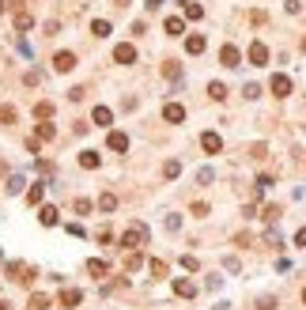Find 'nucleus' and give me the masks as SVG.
<instances>
[{"mask_svg": "<svg viewBox=\"0 0 306 310\" xmlns=\"http://www.w3.org/2000/svg\"><path fill=\"white\" fill-rule=\"evenodd\" d=\"M8 276H12L15 284H23V287H31V284H34V276H38V269H31V265H23V261H8Z\"/></svg>", "mask_w": 306, "mask_h": 310, "instance_id": "f257e3e1", "label": "nucleus"}, {"mask_svg": "<svg viewBox=\"0 0 306 310\" xmlns=\"http://www.w3.org/2000/svg\"><path fill=\"white\" fill-rule=\"evenodd\" d=\"M144 242H148V227L144 224H132L125 235H121V246H125V250H140Z\"/></svg>", "mask_w": 306, "mask_h": 310, "instance_id": "f03ea898", "label": "nucleus"}, {"mask_svg": "<svg viewBox=\"0 0 306 310\" xmlns=\"http://www.w3.org/2000/svg\"><path fill=\"white\" fill-rule=\"evenodd\" d=\"M219 64H223V69H238V64H242L238 46H223V50H219Z\"/></svg>", "mask_w": 306, "mask_h": 310, "instance_id": "7ed1b4c3", "label": "nucleus"}, {"mask_svg": "<svg viewBox=\"0 0 306 310\" xmlns=\"http://www.w3.org/2000/svg\"><path fill=\"white\" fill-rule=\"evenodd\" d=\"M269 87H272V95H276V99H288V95H291V76H284V72H276Z\"/></svg>", "mask_w": 306, "mask_h": 310, "instance_id": "20e7f679", "label": "nucleus"}, {"mask_svg": "<svg viewBox=\"0 0 306 310\" xmlns=\"http://www.w3.org/2000/svg\"><path fill=\"white\" fill-rule=\"evenodd\" d=\"M113 61H117V64H136V46H132V42H121L117 50H113Z\"/></svg>", "mask_w": 306, "mask_h": 310, "instance_id": "39448f33", "label": "nucleus"}, {"mask_svg": "<svg viewBox=\"0 0 306 310\" xmlns=\"http://www.w3.org/2000/svg\"><path fill=\"white\" fill-rule=\"evenodd\" d=\"M53 69H57V72H72V69H76V53L61 50V53L53 57Z\"/></svg>", "mask_w": 306, "mask_h": 310, "instance_id": "423d86ee", "label": "nucleus"}, {"mask_svg": "<svg viewBox=\"0 0 306 310\" xmlns=\"http://www.w3.org/2000/svg\"><path fill=\"white\" fill-rule=\"evenodd\" d=\"M162 118H167L170 125L185 121V106H178V102H167V106H162Z\"/></svg>", "mask_w": 306, "mask_h": 310, "instance_id": "0eeeda50", "label": "nucleus"}, {"mask_svg": "<svg viewBox=\"0 0 306 310\" xmlns=\"http://www.w3.org/2000/svg\"><path fill=\"white\" fill-rule=\"evenodd\" d=\"M200 148H204L208 155H216L219 148H223V137H219V132H204V137H200Z\"/></svg>", "mask_w": 306, "mask_h": 310, "instance_id": "6e6552de", "label": "nucleus"}, {"mask_svg": "<svg viewBox=\"0 0 306 310\" xmlns=\"http://www.w3.org/2000/svg\"><path fill=\"white\" fill-rule=\"evenodd\" d=\"M174 295L193 299V295H197V284H193V280H185V276H178V280H174Z\"/></svg>", "mask_w": 306, "mask_h": 310, "instance_id": "1a4fd4ad", "label": "nucleus"}, {"mask_svg": "<svg viewBox=\"0 0 306 310\" xmlns=\"http://www.w3.org/2000/svg\"><path fill=\"white\" fill-rule=\"evenodd\" d=\"M250 64H269V46H265V42L250 46Z\"/></svg>", "mask_w": 306, "mask_h": 310, "instance_id": "9d476101", "label": "nucleus"}, {"mask_svg": "<svg viewBox=\"0 0 306 310\" xmlns=\"http://www.w3.org/2000/svg\"><path fill=\"white\" fill-rule=\"evenodd\" d=\"M83 303V292H80V287H64V292H61V306H80Z\"/></svg>", "mask_w": 306, "mask_h": 310, "instance_id": "9b49d317", "label": "nucleus"}, {"mask_svg": "<svg viewBox=\"0 0 306 310\" xmlns=\"http://www.w3.org/2000/svg\"><path fill=\"white\" fill-rule=\"evenodd\" d=\"M99 163H102V155H99V151H91V148H87V151H80V167H83V170H99Z\"/></svg>", "mask_w": 306, "mask_h": 310, "instance_id": "f8f14e48", "label": "nucleus"}, {"mask_svg": "<svg viewBox=\"0 0 306 310\" xmlns=\"http://www.w3.org/2000/svg\"><path fill=\"white\" fill-rule=\"evenodd\" d=\"M140 265H144V254L140 250H125V273H136Z\"/></svg>", "mask_w": 306, "mask_h": 310, "instance_id": "ddd939ff", "label": "nucleus"}, {"mask_svg": "<svg viewBox=\"0 0 306 310\" xmlns=\"http://www.w3.org/2000/svg\"><path fill=\"white\" fill-rule=\"evenodd\" d=\"M204 46H208V42H204V34H189V38H185V53H193V57H197V53H204Z\"/></svg>", "mask_w": 306, "mask_h": 310, "instance_id": "4468645a", "label": "nucleus"}, {"mask_svg": "<svg viewBox=\"0 0 306 310\" xmlns=\"http://www.w3.org/2000/svg\"><path fill=\"white\" fill-rule=\"evenodd\" d=\"M106 144H110V151H129V137L125 132H110Z\"/></svg>", "mask_w": 306, "mask_h": 310, "instance_id": "2eb2a0df", "label": "nucleus"}, {"mask_svg": "<svg viewBox=\"0 0 306 310\" xmlns=\"http://www.w3.org/2000/svg\"><path fill=\"white\" fill-rule=\"evenodd\" d=\"M87 273L102 280V276H110V265H106V261H99V257H91V261H87Z\"/></svg>", "mask_w": 306, "mask_h": 310, "instance_id": "dca6fc26", "label": "nucleus"}, {"mask_svg": "<svg viewBox=\"0 0 306 310\" xmlns=\"http://www.w3.org/2000/svg\"><path fill=\"white\" fill-rule=\"evenodd\" d=\"M162 27H167V34H170V38H178L181 31H185V19H178V15H170V19H167V23H162Z\"/></svg>", "mask_w": 306, "mask_h": 310, "instance_id": "f3484780", "label": "nucleus"}, {"mask_svg": "<svg viewBox=\"0 0 306 310\" xmlns=\"http://www.w3.org/2000/svg\"><path fill=\"white\" fill-rule=\"evenodd\" d=\"M91 118H95V125H110L113 121V110H110V106H95Z\"/></svg>", "mask_w": 306, "mask_h": 310, "instance_id": "a211bd4d", "label": "nucleus"}, {"mask_svg": "<svg viewBox=\"0 0 306 310\" xmlns=\"http://www.w3.org/2000/svg\"><path fill=\"white\" fill-rule=\"evenodd\" d=\"M31 12H23V8H15V31H31Z\"/></svg>", "mask_w": 306, "mask_h": 310, "instance_id": "6ab92c4d", "label": "nucleus"}, {"mask_svg": "<svg viewBox=\"0 0 306 310\" xmlns=\"http://www.w3.org/2000/svg\"><path fill=\"white\" fill-rule=\"evenodd\" d=\"M38 219H42V227H57V208L53 205H42V216H38Z\"/></svg>", "mask_w": 306, "mask_h": 310, "instance_id": "aec40b11", "label": "nucleus"}, {"mask_svg": "<svg viewBox=\"0 0 306 310\" xmlns=\"http://www.w3.org/2000/svg\"><path fill=\"white\" fill-rule=\"evenodd\" d=\"M34 118L38 121H50L53 118V102H34Z\"/></svg>", "mask_w": 306, "mask_h": 310, "instance_id": "412c9836", "label": "nucleus"}, {"mask_svg": "<svg viewBox=\"0 0 306 310\" xmlns=\"http://www.w3.org/2000/svg\"><path fill=\"white\" fill-rule=\"evenodd\" d=\"M53 303H50V295H42V292H34L31 295V310H50Z\"/></svg>", "mask_w": 306, "mask_h": 310, "instance_id": "4be33fe9", "label": "nucleus"}, {"mask_svg": "<svg viewBox=\"0 0 306 310\" xmlns=\"http://www.w3.org/2000/svg\"><path fill=\"white\" fill-rule=\"evenodd\" d=\"M162 76H167V80H178V76H181V64H178V61H162Z\"/></svg>", "mask_w": 306, "mask_h": 310, "instance_id": "5701e85b", "label": "nucleus"}, {"mask_svg": "<svg viewBox=\"0 0 306 310\" xmlns=\"http://www.w3.org/2000/svg\"><path fill=\"white\" fill-rule=\"evenodd\" d=\"M42 193H45V182H34V186L27 189V201H31V205H38V201H42Z\"/></svg>", "mask_w": 306, "mask_h": 310, "instance_id": "b1692460", "label": "nucleus"}, {"mask_svg": "<svg viewBox=\"0 0 306 310\" xmlns=\"http://www.w3.org/2000/svg\"><path fill=\"white\" fill-rule=\"evenodd\" d=\"M162 174H167V178H178V174H181V163H178V159H167V163H162Z\"/></svg>", "mask_w": 306, "mask_h": 310, "instance_id": "393cba45", "label": "nucleus"}, {"mask_svg": "<svg viewBox=\"0 0 306 310\" xmlns=\"http://www.w3.org/2000/svg\"><path fill=\"white\" fill-rule=\"evenodd\" d=\"M99 208H102V212H113V208H117V197H113V193H102V197H99Z\"/></svg>", "mask_w": 306, "mask_h": 310, "instance_id": "a878e982", "label": "nucleus"}, {"mask_svg": "<svg viewBox=\"0 0 306 310\" xmlns=\"http://www.w3.org/2000/svg\"><path fill=\"white\" fill-rule=\"evenodd\" d=\"M0 125H15V106H0Z\"/></svg>", "mask_w": 306, "mask_h": 310, "instance_id": "bb28decb", "label": "nucleus"}, {"mask_svg": "<svg viewBox=\"0 0 306 310\" xmlns=\"http://www.w3.org/2000/svg\"><path fill=\"white\" fill-rule=\"evenodd\" d=\"M91 34L106 38V34H110V23H106V19H95V23H91Z\"/></svg>", "mask_w": 306, "mask_h": 310, "instance_id": "cd10ccee", "label": "nucleus"}, {"mask_svg": "<svg viewBox=\"0 0 306 310\" xmlns=\"http://www.w3.org/2000/svg\"><path fill=\"white\" fill-rule=\"evenodd\" d=\"M208 95H212L216 102H223V99H227V87H223V83H208Z\"/></svg>", "mask_w": 306, "mask_h": 310, "instance_id": "c85d7f7f", "label": "nucleus"}, {"mask_svg": "<svg viewBox=\"0 0 306 310\" xmlns=\"http://www.w3.org/2000/svg\"><path fill=\"white\" fill-rule=\"evenodd\" d=\"M148 269H151V276H167V273H170V269H167V261H159V257H155V261H151V265H148Z\"/></svg>", "mask_w": 306, "mask_h": 310, "instance_id": "c756f323", "label": "nucleus"}, {"mask_svg": "<svg viewBox=\"0 0 306 310\" xmlns=\"http://www.w3.org/2000/svg\"><path fill=\"white\" fill-rule=\"evenodd\" d=\"M200 15H204V8H200V4H193V0H189V4H185V19H200Z\"/></svg>", "mask_w": 306, "mask_h": 310, "instance_id": "7c9ffc66", "label": "nucleus"}, {"mask_svg": "<svg viewBox=\"0 0 306 310\" xmlns=\"http://www.w3.org/2000/svg\"><path fill=\"white\" fill-rule=\"evenodd\" d=\"M53 137H57L53 125H42V121H38V140H53Z\"/></svg>", "mask_w": 306, "mask_h": 310, "instance_id": "2f4dec72", "label": "nucleus"}, {"mask_svg": "<svg viewBox=\"0 0 306 310\" xmlns=\"http://www.w3.org/2000/svg\"><path fill=\"white\" fill-rule=\"evenodd\" d=\"M265 189H272V174H261V178H257V197H261Z\"/></svg>", "mask_w": 306, "mask_h": 310, "instance_id": "473e14b6", "label": "nucleus"}, {"mask_svg": "<svg viewBox=\"0 0 306 310\" xmlns=\"http://www.w3.org/2000/svg\"><path fill=\"white\" fill-rule=\"evenodd\" d=\"M72 208H76V216H87V212H91V201H87V197H80Z\"/></svg>", "mask_w": 306, "mask_h": 310, "instance_id": "72a5a7b5", "label": "nucleus"}, {"mask_svg": "<svg viewBox=\"0 0 306 310\" xmlns=\"http://www.w3.org/2000/svg\"><path fill=\"white\" fill-rule=\"evenodd\" d=\"M212 178H216V174H212V167H200V170H197V182H200V186H208Z\"/></svg>", "mask_w": 306, "mask_h": 310, "instance_id": "f704fd0d", "label": "nucleus"}, {"mask_svg": "<svg viewBox=\"0 0 306 310\" xmlns=\"http://www.w3.org/2000/svg\"><path fill=\"white\" fill-rule=\"evenodd\" d=\"M276 219H280V205H269L265 208V224H276Z\"/></svg>", "mask_w": 306, "mask_h": 310, "instance_id": "c9c22d12", "label": "nucleus"}, {"mask_svg": "<svg viewBox=\"0 0 306 310\" xmlns=\"http://www.w3.org/2000/svg\"><path fill=\"white\" fill-rule=\"evenodd\" d=\"M250 242H253L250 231H238V235H234V246H250Z\"/></svg>", "mask_w": 306, "mask_h": 310, "instance_id": "e433bc0d", "label": "nucleus"}, {"mask_svg": "<svg viewBox=\"0 0 306 310\" xmlns=\"http://www.w3.org/2000/svg\"><path fill=\"white\" fill-rule=\"evenodd\" d=\"M181 265H185V269H189V273H197V269H200V261H197L193 254H185V257H181Z\"/></svg>", "mask_w": 306, "mask_h": 310, "instance_id": "4c0bfd02", "label": "nucleus"}, {"mask_svg": "<svg viewBox=\"0 0 306 310\" xmlns=\"http://www.w3.org/2000/svg\"><path fill=\"white\" fill-rule=\"evenodd\" d=\"M250 155H253V159H265V155H269V148H265V144H253Z\"/></svg>", "mask_w": 306, "mask_h": 310, "instance_id": "58836bf2", "label": "nucleus"}, {"mask_svg": "<svg viewBox=\"0 0 306 310\" xmlns=\"http://www.w3.org/2000/svg\"><path fill=\"white\" fill-rule=\"evenodd\" d=\"M23 189V178H19V174H12V182H8V193H19Z\"/></svg>", "mask_w": 306, "mask_h": 310, "instance_id": "ea45409f", "label": "nucleus"}, {"mask_svg": "<svg viewBox=\"0 0 306 310\" xmlns=\"http://www.w3.org/2000/svg\"><path fill=\"white\" fill-rule=\"evenodd\" d=\"M257 306H261V310H276V299H272V295H265L261 303H257Z\"/></svg>", "mask_w": 306, "mask_h": 310, "instance_id": "a19ab883", "label": "nucleus"}, {"mask_svg": "<svg viewBox=\"0 0 306 310\" xmlns=\"http://www.w3.org/2000/svg\"><path fill=\"white\" fill-rule=\"evenodd\" d=\"M181 227V216H167V231H178Z\"/></svg>", "mask_w": 306, "mask_h": 310, "instance_id": "79ce46f5", "label": "nucleus"}, {"mask_svg": "<svg viewBox=\"0 0 306 310\" xmlns=\"http://www.w3.org/2000/svg\"><path fill=\"white\" fill-rule=\"evenodd\" d=\"M295 246H306V227H302V231H295Z\"/></svg>", "mask_w": 306, "mask_h": 310, "instance_id": "37998d69", "label": "nucleus"}, {"mask_svg": "<svg viewBox=\"0 0 306 310\" xmlns=\"http://www.w3.org/2000/svg\"><path fill=\"white\" fill-rule=\"evenodd\" d=\"M159 4H162V0H148V8H151V12H155V8H159Z\"/></svg>", "mask_w": 306, "mask_h": 310, "instance_id": "c03bdc74", "label": "nucleus"}, {"mask_svg": "<svg viewBox=\"0 0 306 310\" xmlns=\"http://www.w3.org/2000/svg\"><path fill=\"white\" fill-rule=\"evenodd\" d=\"M4 8H8V0H0V12H4Z\"/></svg>", "mask_w": 306, "mask_h": 310, "instance_id": "a18cd8bd", "label": "nucleus"}, {"mask_svg": "<svg viewBox=\"0 0 306 310\" xmlns=\"http://www.w3.org/2000/svg\"><path fill=\"white\" fill-rule=\"evenodd\" d=\"M302 303H306V287H302Z\"/></svg>", "mask_w": 306, "mask_h": 310, "instance_id": "49530a36", "label": "nucleus"}]
</instances>
